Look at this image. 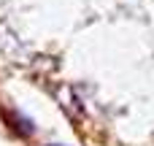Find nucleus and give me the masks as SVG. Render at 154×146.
<instances>
[{"instance_id":"1","label":"nucleus","mask_w":154,"mask_h":146,"mask_svg":"<svg viewBox=\"0 0 154 146\" xmlns=\"http://www.w3.org/2000/svg\"><path fill=\"white\" fill-rule=\"evenodd\" d=\"M49 146H65V144H49Z\"/></svg>"}]
</instances>
